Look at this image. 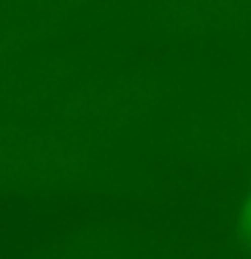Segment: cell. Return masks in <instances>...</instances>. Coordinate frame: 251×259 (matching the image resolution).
Instances as JSON below:
<instances>
[{
    "mask_svg": "<svg viewBox=\"0 0 251 259\" xmlns=\"http://www.w3.org/2000/svg\"><path fill=\"white\" fill-rule=\"evenodd\" d=\"M240 238H243V246L251 248V194L240 210Z\"/></svg>",
    "mask_w": 251,
    "mask_h": 259,
    "instance_id": "obj_1",
    "label": "cell"
}]
</instances>
